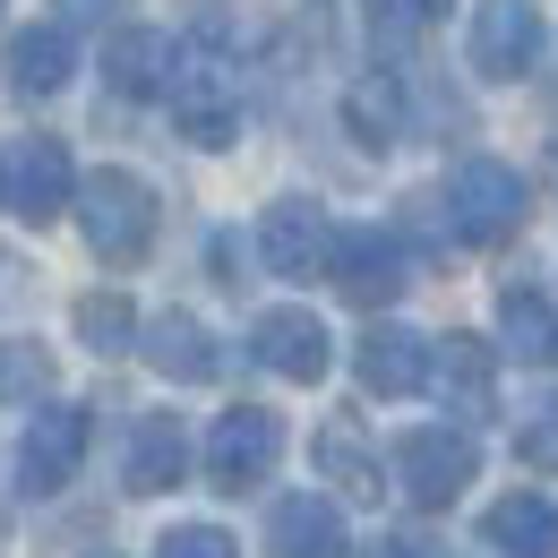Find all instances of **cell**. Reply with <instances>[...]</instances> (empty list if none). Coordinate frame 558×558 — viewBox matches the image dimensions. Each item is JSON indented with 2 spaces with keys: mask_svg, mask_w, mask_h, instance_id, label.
Masks as SVG:
<instances>
[{
  "mask_svg": "<svg viewBox=\"0 0 558 558\" xmlns=\"http://www.w3.org/2000/svg\"><path fill=\"white\" fill-rule=\"evenodd\" d=\"M77 223H86V250L104 258V267H138L146 250H155V190H146L138 172H121V163H104V172H86L77 181Z\"/></svg>",
  "mask_w": 558,
  "mask_h": 558,
  "instance_id": "6da1fadb",
  "label": "cell"
},
{
  "mask_svg": "<svg viewBox=\"0 0 558 558\" xmlns=\"http://www.w3.org/2000/svg\"><path fill=\"white\" fill-rule=\"evenodd\" d=\"M318 464H327V482L352 489V498H378V464H369V447H361V421L336 413L318 429Z\"/></svg>",
  "mask_w": 558,
  "mask_h": 558,
  "instance_id": "44dd1931",
  "label": "cell"
},
{
  "mask_svg": "<svg viewBox=\"0 0 558 558\" xmlns=\"http://www.w3.org/2000/svg\"><path fill=\"white\" fill-rule=\"evenodd\" d=\"M464 52H473V70L482 77H524L542 70V52H550V17L533 9V0H482L473 9V26H464Z\"/></svg>",
  "mask_w": 558,
  "mask_h": 558,
  "instance_id": "5b68a950",
  "label": "cell"
},
{
  "mask_svg": "<svg viewBox=\"0 0 558 558\" xmlns=\"http://www.w3.org/2000/svg\"><path fill=\"white\" fill-rule=\"evenodd\" d=\"M413 9H421V17H438V9H447V0H413Z\"/></svg>",
  "mask_w": 558,
  "mask_h": 558,
  "instance_id": "83f0119b",
  "label": "cell"
},
{
  "mask_svg": "<svg viewBox=\"0 0 558 558\" xmlns=\"http://www.w3.org/2000/svg\"><path fill=\"white\" fill-rule=\"evenodd\" d=\"M155 558H241V550H232L223 524H172V533L155 542Z\"/></svg>",
  "mask_w": 558,
  "mask_h": 558,
  "instance_id": "484cf974",
  "label": "cell"
},
{
  "mask_svg": "<svg viewBox=\"0 0 558 558\" xmlns=\"http://www.w3.org/2000/svg\"><path fill=\"white\" fill-rule=\"evenodd\" d=\"M327 276L344 283V301H361V310H387V301L404 292V250H396L378 223H352V232H336Z\"/></svg>",
  "mask_w": 558,
  "mask_h": 558,
  "instance_id": "30bf717a",
  "label": "cell"
},
{
  "mask_svg": "<svg viewBox=\"0 0 558 558\" xmlns=\"http://www.w3.org/2000/svg\"><path fill=\"white\" fill-rule=\"evenodd\" d=\"M172 70H181V44L155 35V26H121V35L104 44V77H112L121 95H163Z\"/></svg>",
  "mask_w": 558,
  "mask_h": 558,
  "instance_id": "2e32d148",
  "label": "cell"
},
{
  "mask_svg": "<svg viewBox=\"0 0 558 558\" xmlns=\"http://www.w3.org/2000/svg\"><path fill=\"white\" fill-rule=\"evenodd\" d=\"M77 344L86 352H130L138 344V310H130L121 292H86V301H77Z\"/></svg>",
  "mask_w": 558,
  "mask_h": 558,
  "instance_id": "603a6c76",
  "label": "cell"
},
{
  "mask_svg": "<svg viewBox=\"0 0 558 558\" xmlns=\"http://www.w3.org/2000/svg\"><path fill=\"white\" fill-rule=\"evenodd\" d=\"M352 369H361V387L369 396H421L429 387V369H438V344H421L413 327H369L361 336V352H352Z\"/></svg>",
  "mask_w": 558,
  "mask_h": 558,
  "instance_id": "7c38bea8",
  "label": "cell"
},
{
  "mask_svg": "<svg viewBox=\"0 0 558 558\" xmlns=\"http://www.w3.org/2000/svg\"><path fill=\"white\" fill-rule=\"evenodd\" d=\"M70 26H104V17H121V0H52Z\"/></svg>",
  "mask_w": 558,
  "mask_h": 558,
  "instance_id": "4316f807",
  "label": "cell"
},
{
  "mask_svg": "<svg viewBox=\"0 0 558 558\" xmlns=\"http://www.w3.org/2000/svg\"><path fill=\"white\" fill-rule=\"evenodd\" d=\"M344 121L361 146H396V130H404V86L396 77H361L344 95Z\"/></svg>",
  "mask_w": 558,
  "mask_h": 558,
  "instance_id": "7402d4cb",
  "label": "cell"
},
{
  "mask_svg": "<svg viewBox=\"0 0 558 558\" xmlns=\"http://www.w3.org/2000/svg\"><path fill=\"white\" fill-rule=\"evenodd\" d=\"M70 70H77L70 26H26V35L9 44V86H17V95H61Z\"/></svg>",
  "mask_w": 558,
  "mask_h": 558,
  "instance_id": "e0dca14e",
  "label": "cell"
},
{
  "mask_svg": "<svg viewBox=\"0 0 558 558\" xmlns=\"http://www.w3.org/2000/svg\"><path fill=\"white\" fill-rule=\"evenodd\" d=\"M276 464H283V421L267 404L215 413V429H207V482L215 489H258Z\"/></svg>",
  "mask_w": 558,
  "mask_h": 558,
  "instance_id": "8992f818",
  "label": "cell"
},
{
  "mask_svg": "<svg viewBox=\"0 0 558 558\" xmlns=\"http://www.w3.org/2000/svg\"><path fill=\"white\" fill-rule=\"evenodd\" d=\"M0 198L26 215V223H52V215L77 198L70 146H61V138H17L9 155H0Z\"/></svg>",
  "mask_w": 558,
  "mask_h": 558,
  "instance_id": "52a82bcc",
  "label": "cell"
},
{
  "mask_svg": "<svg viewBox=\"0 0 558 558\" xmlns=\"http://www.w3.org/2000/svg\"><path fill=\"white\" fill-rule=\"evenodd\" d=\"M447 223H456V241H507L515 223H524V181H515V163H498V155H473V163H456L447 172Z\"/></svg>",
  "mask_w": 558,
  "mask_h": 558,
  "instance_id": "277c9868",
  "label": "cell"
},
{
  "mask_svg": "<svg viewBox=\"0 0 558 558\" xmlns=\"http://www.w3.org/2000/svg\"><path fill=\"white\" fill-rule=\"evenodd\" d=\"M498 344L524 369H558V301L533 292V283H507L498 292Z\"/></svg>",
  "mask_w": 558,
  "mask_h": 558,
  "instance_id": "4fadbf2b",
  "label": "cell"
},
{
  "mask_svg": "<svg viewBox=\"0 0 558 558\" xmlns=\"http://www.w3.org/2000/svg\"><path fill=\"white\" fill-rule=\"evenodd\" d=\"M267 558H344V515L336 498H283L276 524H267Z\"/></svg>",
  "mask_w": 558,
  "mask_h": 558,
  "instance_id": "9a60e30c",
  "label": "cell"
},
{
  "mask_svg": "<svg viewBox=\"0 0 558 558\" xmlns=\"http://www.w3.org/2000/svg\"><path fill=\"white\" fill-rule=\"evenodd\" d=\"M35 387H52V352L44 344H0V396L26 404Z\"/></svg>",
  "mask_w": 558,
  "mask_h": 558,
  "instance_id": "cb8c5ba5",
  "label": "cell"
},
{
  "mask_svg": "<svg viewBox=\"0 0 558 558\" xmlns=\"http://www.w3.org/2000/svg\"><path fill=\"white\" fill-rule=\"evenodd\" d=\"M77 464H86V413L77 404H44L26 421V447H17V489L52 498V489L77 482Z\"/></svg>",
  "mask_w": 558,
  "mask_h": 558,
  "instance_id": "ba28073f",
  "label": "cell"
},
{
  "mask_svg": "<svg viewBox=\"0 0 558 558\" xmlns=\"http://www.w3.org/2000/svg\"><path fill=\"white\" fill-rule=\"evenodd\" d=\"M489 542L507 558H558V507L533 498V489H507V498L489 507Z\"/></svg>",
  "mask_w": 558,
  "mask_h": 558,
  "instance_id": "ac0fdd59",
  "label": "cell"
},
{
  "mask_svg": "<svg viewBox=\"0 0 558 558\" xmlns=\"http://www.w3.org/2000/svg\"><path fill=\"white\" fill-rule=\"evenodd\" d=\"M473 473H482V456H473V438L447 429V421H429V429H404V438H396V489L413 498L421 515L456 507V498L473 489Z\"/></svg>",
  "mask_w": 558,
  "mask_h": 558,
  "instance_id": "3957f363",
  "label": "cell"
},
{
  "mask_svg": "<svg viewBox=\"0 0 558 558\" xmlns=\"http://www.w3.org/2000/svg\"><path fill=\"white\" fill-rule=\"evenodd\" d=\"M429 378H438V396H456L464 413H489V378H498V361H489L482 336H447Z\"/></svg>",
  "mask_w": 558,
  "mask_h": 558,
  "instance_id": "d6986e66",
  "label": "cell"
},
{
  "mask_svg": "<svg viewBox=\"0 0 558 558\" xmlns=\"http://www.w3.org/2000/svg\"><path fill=\"white\" fill-rule=\"evenodd\" d=\"M172 104V130L190 146H232L241 138V70L215 52V44H181V70L163 86Z\"/></svg>",
  "mask_w": 558,
  "mask_h": 558,
  "instance_id": "7a4b0ae2",
  "label": "cell"
},
{
  "mask_svg": "<svg viewBox=\"0 0 558 558\" xmlns=\"http://www.w3.org/2000/svg\"><path fill=\"white\" fill-rule=\"evenodd\" d=\"M146 361H155L163 378H207V369H215V344H207V327H198V318H181V310H172V318H155V327H146Z\"/></svg>",
  "mask_w": 558,
  "mask_h": 558,
  "instance_id": "ffe728a7",
  "label": "cell"
},
{
  "mask_svg": "<svg viewBox=\"0 0 558 558\" xmlns=\"http://www.w3.org/2000/svg\"><path fill=\"white\" fill-rule=\"evenodd\" d=\"M378 558H396V550H378Z\"/></svg>",
  "mask_w": 558,
  "mask_h": 558,
  "instance_id": "f1b7e54d",
  "label": "cell"
},
{
  "mask_svg": "<svg viewBox=\"0 0 558 558\" xmlns=\"http://www.w3.org/2000/svg\"><path fill=\"white\" fill-rule=\"evenodd\" d=\"M515 456L524 464H558V396H542L533 413L515 421Z\"/></svg>",
  "mask_w": 558,
  "mask_h": 558,
  "instance_id": "d4e9b609",
  "label": "cell"
},
{
  "mask_svg": "<svg viewBox=\"0 0 558 558\" xmlns=\"http://www.w3.org/2000/svg\"><path fill=\"white\" fill-rule=\"evenodd\" d=\"M190 473V429L172 413H146L138 429H130V464H121V482L138 489V498H163V489Z\"/></svg>",
  "mask_w": 558,
  "mask_h": 558,
  "instance_id": "5bb4252c",
  "label": "cell"
},
{
  "mask_svg": "<svg viewBox=\"0 0 558 558\" xmlns=\"http://www.w3.org/2000/svg\"><path fill=\"white\" fill-rule=\"evenodd\" d=\"M258 258L276 267V276H318L327 258H336V223L318 198H276V207L258 215Z\"/></svg>",
  "mask_w": 558,
  "mask_h": 558,
  "instance_id": "9c48e42d",
  "label": "cell"
},
{
  "mask_svg": "<svg viewBox=\"0 0 558 558\" xmlns=\"http://www.w3.org/2000/svg\"><path fill=\"white\" fill-rule=\"evenodd\" d=\"M250 352H258L276 378H292V387H318V378H327V361H336L327 327H318L310 310H267V318L250 327Z\"/></svg>",
  "mask_w": 558,
  "mask_h": 558,
  "instance_id": "8fae6325",
  "label": "cell"
}]
</instances>
